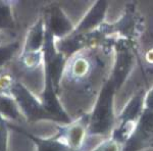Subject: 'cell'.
Returning <instances> with one entry per match:
<instances>
[{"mask_svg":"<svg viewBox=\"0 0 153 151\" xmlns=\"http://www.w3.org/2000/svg\"><path fill=\"white\" fill-rule=\"evenodd\" d=\"M19 48V41L0 45V68L6 62H8L10 60L11 57L18 51Z\"/></svg>","mask_w":153,"mask_h":151,"instance_id":"52a82bcc","label":"cell"},{"mask_svg":"<svg viewBox=\"0 0 153 151\" xmlns=\"http://www.w3.org/2000/svg\"><path fill=\"white\" fill-rule=\"evenodd\" d=\"M16 26L11 6L8 1L0 0V31L12 30Z\"/></svg>","mask_w":153,"mask_h":151,"instance_id":"8992f818","label":"cell"},{"mask_svg":"<svg viewBox=\"0 0 153 151\" xmlns=\"http://www.w3.org/2000/svg\"><path fill=\"white\" fill-rule=\"evenodd\" d=\"M0 115L8 121H19L24 118L14 99L9 95H0Z\"/></svg>","mask_w":153,"mask_h":151,"instance_id":"5b68a950","label":"cell"},{"mask_svg":"<svg viewBox=\"0 0 153 151\" xmlns=\"http://www.w3.org/2000/svg\"><path fill=\"white\" fill-rule=\"evenodd\" d=\"M42 59H43L42 51L22 54V62H23L24 65L27 66L28 68H36L38 64H40Z\"/></svg>","mask_w":153,"mask_h":151,"instance_id":"ba28073f","label":"cell"},{"mask_svg":"<svg viewBox=\"0 0 153 151\" xmlns=\"http://www.w3.org/2000/svg\"><path fill=\"white\" fill-rule=\"evenodd\" d=\"M71 29H73V26L66 19L65 13L57 7L53 8L46 30L53 37H62L70 33Z\"/></svg>","mask_w":153,"mask_h":151,"instance_id":"277c9868","label":"cell"},{"mask_svg":"<svg viewBox=\"0 0 153 151\" xmlns=\"http://www.w3.org/2000/svg\"><path fill=\"white\" fill-rule=\"evenodd\" d=\"M8 127L9 129H16L19 133L27 136L35 144L37 151H73L63 141L59 139L57 136H54L52 138H41L31 133H28L22 128L16 127V126L8 123Z\"/></svg>","mask_w":153,"mask_h":151,"instance_id":"7a4b0ae2","label":"cell"},{"mask_svg":"<svg viewBox=\"0 0 153 151\" xmlns=\"http://www.w3.org/2000/svg\"><path fill=\"white\" fill-rule=\"evenodd\" d=\"M8 122L0 115V151H8Z\"/></svg>","mask_w":153,"mask_h":151,"instance_id":"9c48e42d","label":"cell"},{"mask_svg":"<svg viewBox=\"0 0 153 151\" xmlns=\"http://www.w3.org/2000/svg\"><path fill=\"white\" fill-rule=\"evenodd\" d=\"M45 33L44 30V23L40 19L37 21V23L30 29L28 35L26 37L25 45L23 49V53H32V52H39L42 51L45 40Z\"/></svg>","mask_w":153,"mask_h":151,"instance_id":"3957f363","label":"cell"},{"mask_svg":"<svg viewBox=\"0 0 153 151\" xmlns=\"http://www.w3.org/2000/svg\"><path fill=\"white\" fill-rule=\"evenodd\" d=\"M10 96L14 99L24 118L28 123H35L38 121H54L52 116L44 109L40 98H37L21 82H14L10 89Z\"/></svg>","mask_w":153,"mask_h":151,"instance_id":"6da1fadb","label":"cell"}]
</instances>
